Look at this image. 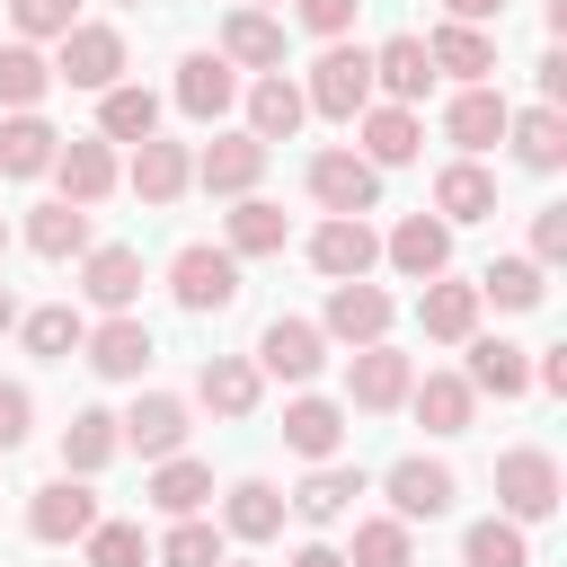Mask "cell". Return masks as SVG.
Masks as SVG:
<instances>
[{
	"label": "cell",
	"mask_w": 567,
	"mask_h": 567,
	"mask_svg": "<svg viewBox=\"0 0 567 567\" xmlns=\"http://www.w3.org/2000/svg\"><path fill=\"white\" fill-rule=\"evenodd\" d=\"M301 106L328 115V124H354V115L372 106V53H363V44H328V53L310 62V80H301Z\"/></svg>",
	"instance_id": "6da1fadb"
},
{
	"label": "cell",
	"mask_w": 567,
	"mask_h": 567,
	"mask_svg": "<svg viewBox=\"0 0 567 567\" xmlns=\"http://www.w3.org/2000/svg\"><path fill=\"white\" fill-rule=\"evenodd\" d=\"M168 301H177V310H195V319L230 310V301H239V257H230V248H213V239H186V248L168 257Z\"/></svg>",
	"instance_id": "7a4b0ae2"
},
{
	"label": "cell",
	"mask_w": 567,
	"mask_h": 567,
	"mask_svg": "<svg viewBox=\"0 0 567 567\" xmlns=\"http://www.w3.org/2000/svg\"><path fill=\"white\" fill-rule=\"evenodd\" d=\"M496 514H505V523H523V532L558 514V461H549L540 443L496 452Z\"/></svg>",
	"instance_id": "3957f363"
},
{
	"label": "cell",
	"mask_w": 567,
	"mask_h": 567,
	"mask_svg": "<svg viewBox=\"0 0 567 567\" xmlns=\"http://www.w3.org/2000/svg\"><path fill=\"white\" fill-rule=\"evenodd\" d=\"M53 80H71V89H115L124 80V27H106V18H80L71 35H62V53H53Z\"/></svg>",
	"instance_id": "277c9868"
},
{
	"label": "cell",
	"mask_w": 567,
	"mask_h": 567,
	"mask_svg": "<svg viewBox=\"0 0 567 567\" xmlns=\"http://www.w3.org/2000/svg\"><path fill=\"white\" fill-rule=\"evenodd\" d=\"M390 319H399V301L363 275V284H328V310H319V337H337V346H381L390 337Z\"/></svg>",
	"instance_id": "5b68a950"
},
{
	"label": "cell",
	"mask_w": 567,
	"mask_h": 567,
	"mask_svg": "<svg viewBox=\"0 0 567 567\" xmlns=\"http://www.w3.org/2000/svg\"><path fill=\"white\" fill-rule=\"evenodd\" d=\"M408 381H416V363L381 337V346H354V363H346V408H363V416H390V408H408Z\"/></svg>",
	"instance_id": "8992f818"
},
{
	"label": "cell",
	"mask_w": 567,
	"mask_h": 567,
	"mask_svg": "<svg viewBox=\"0 0 567 567\" xmlns=\"http://www.w3.org/2000/svg\"><path fill=\"white\" fill-rule=\"evenodd\" d=\"M310 266H319L328 284H363V275L381 266V230L354 221V213H328V221L310 230Z\"/></svg>",
	"instance_id": "52a82bcc"
},
{
	"label": "cell",
	"mask_w": 567,
	"mask_h": 567,
	"mask_svg": "<svg viewBox=\"0 0 567 567\" xmlns=\"http://www.w3.org/2000/svg\"><path fill=\"white\" fill-rule=\"evenodd\" d=\"M257 372H275V381H319L328 372V337H319V319H266V337H257V354H248Z\"/></svg>",
	"instance_id": "ba28073f"
},
{
	"label": "cell",
	"mask_w": 567,
	"mask_h": 567,
	"mask_svg": "<svg viewBox=\"0 0 567 567\" xmlns=\"http://www.w3.org/2000/svg\"><path fill=\"white\" fill-rule=\"evenodd\" d=\"M115 434H124V443H133L142 461H177L195 425H186V399H177V390H142V399H133V408L115 416Z\"/></svg>",
	"instance_id": "9c48e42d"
},
{
	"label": "cell",
	"mask_w": 567,
	"mask_h": 567,
	"mask_svg": "<svg viewBox=\"0 0 567 567\" xmlns=\"http://www.w3.org/2000/svg\"><path fill=\"white\" fill-rule=\"evenodd\" d=\"M390 514L399 523H434V514H452V496H461V478H452V461H425V452H408V461H390Z\"/></svg>",
	"instance_id": "30bf717a"
},
{
	"label": "cell",
	"mask_w": 567,
	"mask_h": 567,
	"mask_svg": "<svg viewBox=\"0 0 567 567\" xmlns=\"http://www.w3.org/2000/svg\"><path fill=\"white\" fill-rule=\"evenodd\" d=\"M89 523H97V496H89V478H44V487L27 496V532H35L44 549H71V540H89Z\"/></svg>",
	"instance_id": "8fae6325"
},
{
	"label": "cell",
	"mask_w": 567,
	"mask_h": 567,
	"mask_svg": "<svg viewBox=\"0 0 567 567\" xmlns=\"http://www.w3.org/2000/svg\"><path fill=\"white\" fill-rule=\"evenodd\" d=\"M416 151H425L416 106H381V97H372V106L354 115V159H363V168H408Z\"/></svg>",
	"instance_id": "7c38bea8"
},
{
	"label": "cell",
	"mask_w": 567,
	"mask_h": 567,
	"mask_svg": "<svg viewBox=\"0 0 567 567\" xmlns=\"http://www.w3.org/2000/svg\"><path fill=\"white\" fill-rule=\"evenodd\" d=\"M257 177H266V142L257 133H213L204 151H195V186L204 195H257Z\"/></svg>",
	"instance_id": "4fadbf2b"
},
{
	"label": "cell",
	"mask_w": 567,
	"mask_h": 567,
	"mask_svg": "<svg viewBox=\"0 0 567 567\" xmlns=\"http://www.w3.org/2000/svg\"><path fill=\"white\" fill-rule=\"evenodd\" d=\"M53 177H62V204H80V213H89V204H106V195H115V177H124V168H115V142L71 133V142L53 151Z\"/></svg>",
	"instance_id": "5bb4252c"
},
{
	"label": "cell",
	"mask_w": 567,
	"mask_h": 567,
	"mask_svg": "<svg viewBox=\"0 0 567 567\" xmlns=\"http://www.w3.org/2000/svg\"><path fill=\"white\" fill-rule=\"evenodd\" d=\"M310 204H319V213H354V221H363V213L381 204V168H363L354 151H319V159H310Z\"/></svg>",
	"instance_id": "9a60e30c"
},
{
	"label": "cell",
	"mask_w": 567,
	"mask_h": 567,
	"mask_svg": "<svg viewBox=\"0 0 567 567\" xmlns=\"http://www.w3.org/2000/svg\"><path fill=\"white\" fill-rule=\"evenodd\" d=\"M80 292H89V310L124 319V310L142 301V248H124V239L89 248V257H80Z\"/></svg>",
	"instance_id": "2e32d148"
},
{
	"label": "cell",
	"mask_w": 567,
	"mask_h": 567,
	"mask_svg": "<svg viewBox=\"0 0 567 567\" xmlns=\"http://www.w3.org/2000/svg\"><path fill=\"white\" fill-rule=\"evenodd\" d=\"M80 354H89V372H97V381H142L159 346H151V328L124 310V319H97V328L80 337Z\"/></svg>",
	"instance_id": "e0dca14e"
},
{
	"label": "cell",
	"mask_w": 567,
	"mask_h": 567,
	"mask_svg": "<svg viewBox=\"0 0 567 567\" xmlns=\"http://www.w3.org/2000/svg\"><path fill=\"white\" fill-rule=\"evenodd\" d=\"M425 62H434V80H461V89H487L496 80V35L487 27H434L425 35Z\"/></svg>",
	"instance_id": "ac0fdd59"
},
{
	"label": "cell",
	"mask_w": 567,
	"mask_h": 567,
	"mask_svg": "<svg viewBox=\"0 0 567 567\" xmlns=\"http://www.w3.org/2000/svg\"><path fill=\"white\" fill-rule=\"evenodd\" d=\"M124 186H133L142 204H177V195L195 186V151H186V142H168V133H151V142H133Z\"/></svg>",
	"instance_id": "d6986e66"
},
{
	"label": "cell",
	"mask_w": 567,
	"mask_h": 567,
	"mask_svg": "<svg viewBox=\"0 0 567 567\" xmlns=\"http://www.w3.org/2000/svg\"><path fill=\"white\" fill-rule=\"evenodd\" d=\"M425 89H434L425 35H390V44H372V97H381V106H416Z\"/></svg>",
	"instance_id": "ffe728a7"
},
{
	"label": "cell",
	"mask_w": 567,
	"mask_h": 567,
	"mask_svg": "<svg viewBox=\"0 0 567 567\" xmlns=\"http://www.w3.org/2000/svg\"><path fill=\"white\" fill-rule=\"evenodd\" d=\"M230 106H239V71H230L221 53H186V62H177V115L221 124Z\"/></svg>",
	"instance_id": "44dd1931"
},
{
	"label": "cell",
	"mask_w": 567,
	"mask_h": 567,
	"mask_svg": "<svg viewBox=\"0 0 567 567\" xmlns=\"http://www.w3.org/2000/svg\"><path fill=\"white\" fill-rule=\"evenodd\" d=\"M505 115H514V106H505V89H496V80H487V89H452L443 133L461 142V159H478V151H496V142H505Z\"/></svg>",
	"instance_id": "7402d4cb"
},
{
	"label": "cell",
	"mask_w": 567,
	"mask_h": 567,
	"mask_svg": "<svg viewBox=\"0 0 567 567\" xmlns=\"http://www.w3.org/2000/svg\"><path fill=\"white\" fill-rule=\"evenodd\" d=\"M478 310H487L478 284H452V275H434V284L416 292V328H425L434 346H470V337H478Z\"/></svg>",
	"instance_id": "603a6c76"
},
{
	"label": "cell",
	"mask_w": 567,
	"mask_h": 567,
	"mask_svg": "<svg viewBox=\"0 0 567 567\" xmlns=\"http://www.w3.org/2000/svg\"><path fill=\"white\" fill-rule=\"evenodd\" d=\"M195 399L213 408V416H257V399H266V372L248 363V354H204V372H195Z\"/></svg>",
	"instance_id": "cb8c5ba5"
},
{
	"label": "cell",
	"mask_w": 567,
	"mask_h": 567,
	"mask_svg": "<svg viewBox=\"0 0 567 567\" xmlns=\"http://www.w3.org/2000/svg\"><path fill=\"white\" fill-rule=\"evenodd\" d=\"M213 53H221L230 71H284V18H266V9H230Z\"/></svg>",
	"instance_id": "d4e9b609"
},
{
	"label": "cell",
	"mask_w": 567,
	"mask_h": 567,
	"mask_svg": "<svg viewBox=\"0 0 567 567\" xmlns=\"http://www.w3.org/2000/svg\"><path fill=\"white\" fill-rule=\"evenodd\" d=\"M505 142H514V159H523L532 177H558V168H567V115H558V106H514V115H505Z\"/></svg>",
	"instance_id": "484cf974"
},
{
	"label": "cell",
	"mask_w": 567,
	"mask_h": 567,
	"mask_svg": "<svg viewBox=\"0 0 567 567\" xmlns=\"http://www.w3.org/2000/svg\"><path fill=\"white\" fill-rule=\"evenodd\" d=\"M381 257H390V266H399L408 284H434V275L452 266V230H443L434 213H408V221H399V230L381 239Z\"/></svg>",
	"instance_id": "4316f807"
},
{
	"label": "cell",
	"mask_w": 567,
	"mask_h": 567,
	"mask_svg": "<svg viewBox=\"0 0 567 567\" xmlns=\"http://www.w3.org/2000/svg\"><path fill=\"white\" fill-rule=\"evenodd\" d=\"M408 408H416L425 434H470V425H478V390H470L461 372H425V381H408Z\"/></svg>",
	"instance_id": "83f0119b"
},
{
	"label": "cell",
	"mask_w": 567,
	"mask_h": 567,
	"mask_svg": "<svg viewBox=\"0 0 567 567\" xmlns=\"http://www.w3.org/2000/svg\"><path fill=\"white\" fill-rule=\"evenodd\" d=\"M354 496H363V470H354V461H310V478H301L284 505H292L301 523H346Z\"/></svg>",
	"instance_id": "f1b7e54d"
},
{
	"label": "cell",
	"mask_w": 567,
	"mask_h": 567,
	"mask_svg": "<svg viewBox=\"0 0 567 567\" xmlns=\"http://www.w3.org/2000/svg\"><path fill=\"white\" fill-rule=\"evenodd\" d=\"M301 115H310V106H301V80L257 71V89H248V124H239V133H257V142L275 151V142H292V133H301Z\"/></svg>",
	"instance_id": "f546056e"
},
{
	"label": "cell",
	"mask_w": 567,
	"mask_h": 567,
	"mask_svg": "<svg viewBox=\"0 0 567 567\" xmlns=\"http://www.w3.org/2000/svg\"><path fill=\"white\" fill-rule=\"evenodd\" d=\"M461 381H470L478 399H523V390H532V354H523V346H505V337H470Z\"/></svg>",
	"instance_id": "4dcf8cb0"
},
{
	"label": "cell",
	"mask_w": 567,
	"mask_h": 567,
	"mask_svg": "<svg viewBox=\"0 0 567 567\" xmlns=\"http://www.w3.org/2000/svg\"><path fill=\"white\" fill-rule=\"evenodd\" d=\"M346 416H354V408H337V399L301 390V399L284 408V443H292L301 461H337V443H346Z\"/></svg>",
	"instance_id": "1f68e13d"
},
{
	"label": "cell",
	"mask_w": 567,
	"mask_h": 567,
	"mask_svg": "<svg viewBox=\"0 0 567 567\" xmlns=\"http://www.w3.org/2000/svg\"><path fill=\"white\" fill-rule=\"evenodd\" d=\"M496 213V177L478 168V159H452L443 177H434V221L452 230V221H487Z\"/></svg>",
	"instance_id": "d6a6232c"
},
{
	"label": "cell",
	"mask_w": 567,
	"mask_h": 567,
	"mask_svg": "<svg viewBox=\"0 0 567 567\" xmlns=\"http://www.w3.org/2000/svg\"><path fill=\"white\" fill-rule=\"evenodd\" d=\"M115 452H124V434H115L106 408H80V416L62 425V478H97Z\"/></svg>",
	"instance_id": "836d02e7"
},
{
	"label": "cell",
	"mask_w": 567,
	"mask_h": 567,
	"mask_svg": "<svg viewBox=\"0 0 567 567\" xmlns=\"http://www.w3.org/2000/svg\"><path fill=\"white\" fill-rule=\"evenodd\" d=\"M142 496H151L168 523H186V514H204V505H213V470H204V461H186V452H177V461H151V487H142Z\"/></svg>",
	"instance_id": "e575fe53"
},
{
	"label": "cell",
	"mask_w": 567,
	"mask_h": 567,
	"mask_svg": "<svg viewBox=\"0 0 567 567\" xmlns=\"http://www.w3.org/2000/svg\"><path fill=\"white\" fill-rule=\"evenodd\" d=\"M221 532H230V540H275V532H284V487H275V478H239V487L221 496Z\"/></svg>",
	"instance_id": "d590c367"
},
{
	"label": "cell",
	"mask_w": 567,
	"mask_h": 567,
	"mask_svg": "<svg viewBox=\"0 0 567 567\" xmlns=\"http://www.w3.org/2000/svg\"><path fill=\"white\" fill-rule=\"evenodd\" d=\"M151 133H159V97L142 80H115L97 97V142H151Z\"/></svg>",
	"instance_id": "8d00e7d4"
},
{
	"label": "cell",
	"mask_w": 567,
	"mask_h": 567,
	"mask_svg": "<svg viewBox=\"0 0 567 567\" xmlns=\"http://www.w3.org/2000/svg\"><path fill=\"white\" fill-rule=\"evenodd\" d=\"M284 239H292L284 204H266V195H239V204H230V230H221V248H230V257H275Z\"/></svg>",
	"instance_id": "74e56055"
},
{
	"label": "cell",
	"mask_w": 567,
	"mask_h": 567,
	"mask_svg": "<svg viewBox=\"0 0 567 567\" xmlns=\"http://www.w3.org/2000/svg\"><path fill=\"white\" fill-rule=\"evenodd\" d=\"M62 151V133L44 115H0V177H44Z\"/></svg>",
	"instance_id": "f35d334b"
},
{
	"label": "cell",
	"mask_w": 567,
	"mask_h": 567,
	"mask_svg": "<svg viewBox=\"0 0 567 567\" xmlns=\"http://www.w3.org/2000/svg\"><path fill=\"white\" fill-rule=\"evenodd\" d=\"M27 248H35V257H89L97 239H89V213L53 195V204H35V213H27Z\"/></svg>",
	"instance_id": "ab89813d"
},
{
	"label": "cell",
	"mask_w": 567,
	"mask_h": 567,
	"mask_svg": "<svg viewBox=\"0 0 567 567\" xmlns=\"http://www.w3.org/2000/svg\"><path fill=\"white\" fill-rule=\"evenodd\" d=\"M44 89H53V62H44L35 44H18V35H9V44H0V106H9V115H35V106H44Z\"/></svg>",
	"instance_id": "60d3db41"
},
{
	"label": "cell",
	"mask_w": 567,
	"mask_h": 567,
	"mask_svg": "<svg viewBox=\"0 0 567 567\" xmlns=\"http://www.w3.org/2000/svg\"><path fill=\"white\" fill-rule=\"evenodd\" d=\"M478 301H496V310H540V301H549V266H532V257H496V266L478 275Z\"/></svg>",
	"instance_id": "b9f144b4"
},
{
	"label": "cell",
	"mask_w": 567,
	"mask_h": 567,
	"mask_svg": "<svg viewBox=\"0 0 567 567\" xmlns=\"http://www.w3.org/2000/svg\"><path fill=\"white\" fill-rule=\"evenodd\" d=\"M18 337H27V354H44V363H62V354H80V337H89V319H80L71 301H53V310H18Z\"/></svg>",
	"instance_id": "7bdbcfd3"
},
{
	"label": "cell",
	"mask_w": 567,
	"mask_h": 567,
	"mask_svg": "<svg viewBox=\"0 0 567 567\" xmlns=\"http://www.w3.org/2000/svg\"><path fill=\"white\" fill-rule=\"evenodd\" d=\"M346 567H416V532H408L399 514H372V523H354Z\"/></svg>",
	"instance_id": "ee69618b"
},
{
	"label": "cell",
	"mask_w": 567,
	"mask_h": 567,
	"mask_svg": "<svg viewBox=\"0 0 567 567\" xmlns=\"http://www.w3.org/2000/svg\"><path fill=\"white\" fill-rule=\"evenodd\" d=\"M461 567H532V540H523V523H505V514L470 523V532H461Z\"/></svg>",
	"instance_id": "f6af8a7d"
},
{
	"label": "cell",
	"mask_w": 567,
	"mask_h": 567,
	"mask_svg": "<svg viewBox=\"0 0 567 567\" xmlns=\"http://www.w3.org/2000/svg\"><path fill=\"white\" fill-rule=\"evenodd\" d=\"M151 567H221V532L204 514H186V523H168L151 540Z\"/></svg>",
	"instance_id": "bcb514c9"
},
{
	"label": "cell",
	"mask_w": 567,
	"mask_h": 567,
	"mask_svg": "<svg viewBox=\"0 0 567 567\" xmlns=\"http://www.w3.org/2000/svg\"><path fill=\"white\" fill-rule=\"evenodd\" d=\"M80 558H89V567H151V532H142V523L97 514V523H89V540H80Z\"/></svg>",
	"instance_id": "7dc6e473"
},
{
	"label": "cell",
	"mask_w": 567,
	"mask_h": 567,
	"mask_svg": "<svg viewBox=\"0 0 567 567\" xmlns=\"http://www.w3.org/2000/svg\"><path fill=\"white\" fill-rule=\"evenodd\" d=\"M9 27H18V44H62L80 27V0H9Z\"/></svg>",
	"instance_id": "c3c4849f"
},
{
	"label": "cell",
	"mask_w": 567,
	"mask_h": 567,
	"mask_svg": "<svg viewBox=\"0 0 567 567\" xmlns=\"http://www.w3.org/2000/svg\"><path fill=\"white\" fill-rule=\"evenodd\" d=\"M35 434V390L27 381H0V452H18Z\"/></svg>",
	"instance_id": "681fc988"
},
{
	"label": "cell",
	"mask_w": 567,
	"mask_h": 567,
	"mask_svg": "<svg viewBox=\"0 0 567 567\" xmlns=\"http://www.w3.org/2000/svg\"><path fill=\"white\" fill-rule=\"evenodd\" d=\"M567 257V204H540L532 213V266H558Z\"/></svg>",
	"instance_id": "f907efd6"
},
{
	"label": "cell",
	"mask_w": 567,
	"mask_h": 567,
	"mask_svg": "<svg viewBox=\"0 0 567 567\" xmlns=\"http://www.w3.org/2000/svg\"><path fill=\"white\" fill-rule=\"evenodd\" d=\"M292 9H301V27H310V35L346 44V27H354V9H363V0H292Z\"/></svg>",
	"instance_id": "816d5d0a"
},
{
	"label": "cell",
	"mask_w": 567,
	"mask_h": 567,
	"mask_svg": "<svg viewBox=\"0 0 567 567\" xmlns=\"http://www.w3.org/2000/svg\"><path fill=\"white\" fill-rule=\"evenodd\" d=\"M540 106H567V53H540Z\"/></svg>",
	"instance_id": "f5cc1de1"
},
{
	"label": "cell",
	"mask_w": 567,
	"mask_h": 567,
	"mask_svg": "<svg viewBox=\"0 0 567 567\" xmlns=\"http://www.w3.org/2000/svg\"><path fill=\"white\" fill-rule=\"evenodd\" d=\"M443 18L452 27H487V18H505V0H443Z\"/></svg>",
	"instance_id": "db71d44e"
},
{
	"label": "cell",
	"mask_w": 567,
	"mask_h": 567,
	"mask_svg": "<svg viewBox=\"0 0 567 567\" xmlns=\"http://www.w3.org/2000/svg\"><path fill=\"white\" fill-rule=\"evenodd\" d=\"M284 567H346V549H328V540H301Z\"/></svg>",
	"instance_id": "11a10c76"
},
{
	"label": "cell",
	"mask_w": 567,
	"mask_h": 567,
	"mask_svg": "<svg viewBox=\"0 0 567 567\" xmlns=\"http://www.w3.org/2000/svg\"><path fill=\"white\" fill-rule=\"evenodd\" d=\"M9 328H18V292L0 284V337H9Z\"/></svg>",
	"instance_id": "9f6ffc18"
},
{
	"label": "cell",
	"mask_w": 567,
	"mask_h": 567,
	"mask_svg": "<svg viewBox=\"0 0 567 567\" xmlns=\"http://www.w3.org/2000/svg\"><path fill=\"white\" fill-rule=\"evenodd\" d=\"M239 9H266V18H275V9H284V0H239Z\"/></svg>",
	"instance_id": "6f0895ef"
},
{
	"label": "cell",
	"mask_w": 567,
	"mask_h": 567,
	"mask_svg": "<svg viewBox=\"0 0 567 567\" xmlns=\"http://www.w3.org/2000/svg\"><path fill=\"white\" fill-rule=\"evenodd\" d=\"M0 257H9V221H0Z\"/></svg>",
	"instance_id": "680465c9"
},
{
	"label": "cell",
	"mask_w": 567,
	"mask_h": 567,
	"mask_svg": "<svg viewBox=\"0 0 567 567\" xmlns=\"http://www.w3.org/2000/svg\"><path fill=\"white\" fill-rule=\"evenodd\" d=\"M115 9H142V0H115Z\"/></svg>",
	"instance_id": "91938a15"
},
{
	"label": "cell",
	"mask_w": 567,
	"mask_h": 567,
	"mask_svg": "<svg viewBox=\"0 0 567 567\" xmlns=\"http://www.w3.org/2000/svg\"><path fill=\"white\" fill-rule=\"evenodd\" d=\"M221 567H230V558H221Z\"/></svg>",
	"instance_id": "94428289"
}]
</instances>
